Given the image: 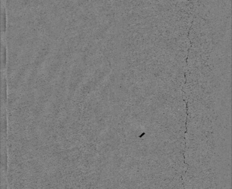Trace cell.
I'll use <instances>...</instances> for the list:
<instances>
[{
  "instance_id": "1",
  "label": "cell",
  "mask_w": 232,
  "mask_h": 189,
  "mask_svg": "<svg viewBox=\"0 0 232 189\" xmlns=\"http://www.w3.org/2000/svg\"><path fill=\"white\" fill-rule=\"evenodd\" d=\"M6 29V11L4 8L2 9V32H5Z\"/></svg>"
}]
</instances>
